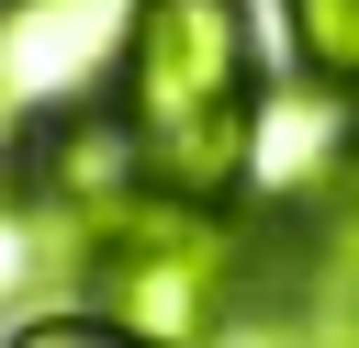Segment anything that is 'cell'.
<instances>
[{"label":"cell","mask_w":359,"mask_h":348,"mask_svg":"<svg viewBox=\"0 0 359 348\" xmlns=\"http://www.w3.org/2000/svg\"><path fill=\"white\" fill-rule=\"evenodd\" d=\"M56 269H79L67 258V236L22 202V180H0V303H22V292H45Z\"/></svg>","instance_id":"5"},{"label":"cell","mask_w":359,"mask_h":348,"mask_svg":"<svg viewBox=\"0 0 359 348\" xmlns=\"http://www.w3.org/2000/svg\"><path fill=\"white\" fill-rule=\"evenodd\" d=\"M0 348H157V337L112 326L101 303H45V314H11V326H0Z\"/></svg>","instance_id":"6"},{"label":"cell","mask_w":359,"mask_h":348,"mask_svg":"<svg viewBox=\"0 0 359 348\" xmlns=\"http://www.w3.org/2000/svg\"><path fill=\"white\" fill-rule=\"evenodd\" d=\"M79 281H90V303L112 326H135L157 348H213V337H236L258 258H247V225L236 213H202V202L146 191V202H123L79 247Z\"/></svg>","instance_id":"2"},{"label":"cell","mask_w":359,"mask_h":348,"mask_svg":"<svg viewBox=\"0 0 359 348\" xmlns=\"http://www.w3.org/2000/svg\"><path fill=\"white\" fill-rule=\"evenodd\" d=\"M314 225H359V112H348V146H337V180H325V213Z\"/></svg>","instance_id":"7"},{"label":"cell","mask_w":359,"mask_h":348,"mask_svg":"<svg viewBox=\"0 0 359 348\" xmlns=\"http://www.w3.org/2000/svg\"><path fill=\"white\" fill-rule=\"evenodd\" d=\"M11 135H22V123H11V112H0V157H11ZM0 180H11V168H0Z\"/></svg>","instance_id":"8"},{"label":"cell","mask_w":359,"mask_h":348,"mask_svg":"<svg viewBox=\"0 0 359 348\" xmlns=\"http://www.w3.org/2000/svg\"><path fill=\"white\" fill-rule=\"evenodd\" d=\"M280 45H292L303 90L359 112V0H280Z\"/></svg>","instance_id":"4"},{"label":"cell","mask_w":359,"mask_h":348,"mask_svg":"<svg viewBox=\"0 0 359 348\" xmlns=\"http://www.w3.org/2000/svg\"><path fill=\"white\" fill-rule=\"evenodd\" d=\"M258 112H269V67H258L247 0H135L123 67H112V123L135 135L146 191L236 213L258 180Z\"/></svg>","instance_id":"1"},{"label":"cell","mask_w":359,"mask_h":348,"mask_svg":"<svg viewBox=\"0 0 359 348\" xmlns=\"http://www.w3.org/2000/svg\"><path fill=\"white\" fill-rule=\"evenodd\" d=\"M135 0H0V112L11 123H56L90 112L123 67Z\"/></svg>","instance_id":"3"}]
</instances>
